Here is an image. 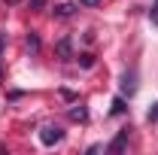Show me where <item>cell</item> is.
<instances>
[{
  "label": "cell",
  "mask_w": 158,
  "mask_h": 155,
  "mask_svg": "<svg viewBox=\"0 0 158 155\" xmlns=\"http://www.w3.org/2000/svg\"><path fill=\"white\" fill-rule=\"evenodd\" d=\"M61 97H64V100H76V91H70V88H61Z\"/></svg>",
  "instance_id": "cell-12"
},
{
  "label": "cell",
  "mask_w": 158,
  "mask_h": 155,
  "mask_svg": "<svg viewBox=\"0 0 158 155\" xmlns=\"http://www.w3.org/2000/svg\"><path fill=\"white\" fill-rule=\"evenodd\" d=\"M113 116H125L128 113V103H125V94H118L116 100H113V110H110Z\"/></svg>",
  "instance_id": "cell-7"
},
{
  "label": "cell",
  "mask_w": 158,
  "mask_h": 155,
  "mask_svg": "<svg viewBox=\"0 0 158 155\" xmlns=\"http://www.w3.org/2000/svg\"><path fill=\"white\" fill-rule=\"evenodd\" d=\"M0 79H3V70H0Z\"/></svg>",
  "instance_id": "cell-16"
},
{
  "label": "cell",
  "mask_w": 158,
  "mask_h": 155,
  "mask_svg": "<svg viewBox=\"0 0 158 155\" xmlns=\"http://www.w3.org/2000/svg\"><path fill=\"white\" fill-rule=\"evenodd\" d=\"M27 49L31 52H40V37L37 34H27Z\"/></svg>",
  "instance_id": "cell-9"
},
{
  "label": "cell",
  "mask_w": 158,
  "mask_h": 155,
  "mask_svg": "<svg viewBox=\"0 0 158 155\" xmlns=\"http://www.w3.org/2000/svg\"><path fill=\"white\" fill-rule=\"evenodd\" d=\"M55 55H58L61 61L73 58V37H61L58 43H55Z\"/></svg>",
  "instance_id": "cell-4"
},
{
  "label": "cell",
  "mask_w": 158,
  "mask_h": 155,
  "mask_svg": "<svg viewBox=\"0 0 158 155\" xmlns=\"http://www.w3.org/2000/svg\"><path fill=\"white\" fill-rule=\"evenodd\" d=\"M73 58H76V64L82 67V70H91V67H94V55H91V52H79V55H73Z\"/></svg>",
  "instance_id": "cell-6"
},
{
  "label": "cell",
  "mask_w": 158,
  "mask_h": 155,
  "mask_svg": "<svg viewBox=\"0 0 158 155\" xmlns=\"http://www.w3.org/2000/svg\"><path fill=\"white\" fill-rule=\"evenodd\" d=\"M76 9H79L76 3H58V6H55V19H70Z\"/></svg>",
  "instance_id": "cell-5"
},
{
  "label": "cell",
  "mask_w": 158,
  "mask_h": 155,
  "mask_svg": "<svg viewBox=\"0 0 158 155\" xmlns=\"http://www.w3.org/2000/svg\"><path fill=\"white\" fill-rule=\"evenodd\" d=\"M79 3H82V6H98L100 0H79Z\"/></svg>",
  "instance_id": "cell-14"
},
{
  "label": "cell",
  "mask_w": 158,
  "mask_h": 155,
  "mask_svg": "<svg viewBox=\"0 0 158 155\" xmlns=\"http://www.w3.org/2000/svg\"><path fill=\"white\" fill-rule=\"evenodd\" d=\"M3 49H6V34L0 31V55H3Z\"/></svg>",
  "instance_id": "cell-13"
},
{
  "label": "cell",
  "mask_w": 158,
  "mask_h": 155,
  "mask_svg": "<svg viewBox=\"0 0 158 155\" xmlns=\"http://www.w3.org/2000/svg\"><path fill=\"white\" fill-rule=\"evenodd\" d=\"M118 88H122V94H125V97H134V94H137V67H134V64H131V67L122 73Z\"/></svg>",
  "instance_id": "cell-1"
},
{
  "label": "cell",
  "mask_w": 158,
  "mask_h": 155,
  "mask_svg": "<svg viewBox=\"0 0 158 155\" xmlns=\"http://www.w3.org/2000/svg\"><path fill=\"white\" fill-rule=\"evenodd\" d=\"M128 137H131V128H122L110 143H106V152H125V146H128Z\"/></svg>",
  "instance_id": "cell-3"
},
{
  "label": "cell",
  "mask_w": 158,
  "mask_h": 155,
  "mask_svg": "<svg viewBox=\"0 0 158 155\" xmlns=\"http://www.w3.org/2000/svg\"><path fill=\"white\" fill-rule=\"evenodd\" d=\"M146 122H149V125H152V122H158V100L149 107V113H146Z\"/></svg>",
  "instance_id": "cell-10"
},
{
  "label": "cell",
  "mask_w": 158,
  "mask_h": 155,
  "mask_svg": "<svg viewBox=\"0 0 158 155\" xmlns=\"http://www.w3.org/2000/svg\"><path fill=\"white\" fill-rule=\"evenodd\" d=\"M27 3H31L34 9H40V6H43V0H27Z\"/></svg>",
  "instance_id": "cell-15"
},
{
  "label": "cell",
  "mask_w": 158,
  "mask_h": 155,
  "mask_svg": "<svg viewBox=\"0 0 158 155\" xmlns=\"http://www.w3.org/2000/svg\"><path fill=\"white\" fill-rule=\"evenodd\" d=\"M70 119H73V122H88V110H85V107H70Z\"/></svg>",
  "instance_id": "cell-8"
},
{
  "label": "cell",
  "mask_w": 158,
  "mask_h": 155,
  "mask_svg": "<svg viewBox=\"0 0 158 155\" xmlns=\"http://www.w3.org/2000/svg\"><path fill=\"white\" fill-rule=\"evenodd\" d=\"M149 21L158 24V3H152V9H149Z\"/></svg>",
  "instance_id": "cell-11"
},
{
  "label": "cell",
  "mask_w": 158,
  "mask_h": 155,
  "mask_svg": "<svg viewBox=\"0 0 158 155\" xmlns=\"http://www.w3.org/2000/svg\"><path fill=\"white\" fill-rule=\"evenodd\" d=\"M61 140H64V131H61L58 125H43V128H40V143H43V146H55Z\"/></svg>",
  "instance_id": "cell-2"
}]
</instances>
